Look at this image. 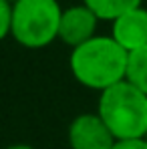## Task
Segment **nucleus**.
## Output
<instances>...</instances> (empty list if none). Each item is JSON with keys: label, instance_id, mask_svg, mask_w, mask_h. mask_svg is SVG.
<instances>
[{"label": "nucleus", "instance_id": "9", "mask_svg": "<svg viewBox=\"0 0 147 149\" xmlns=\"http://www.w3.org/2000/svg\"><path fill=\"white\" fill-rule=\"evenodd\" d=\"M12 30V4L8 0H0V42L10 36Z\"/></svg>", "mask_w": 147, "mask_h": 149}, {"label": "nucleus", "instance_id": "3", "mask_svg": "<svg viewBox=\"0 0 147 149\" xmlns=\"http://www.w3.org/2000/svg\"><path fill=\"white\" fill-rule=\"evenodd\" d=\"M61 16L59 0H18L12 4L10 36L24 49H45L59 40Z\"/></svg>", "mask_w": 147, "mask_h": 149}, {"label": "nucleus", "instance_id": "1", "mask_svg": "<svg viewBox=\"0 0 147 149\" xmlns=\"http://www.w3.org/2000/svg\"><path fill=\"white\" fill-rule=\"evenodd\" d=\"M129 52L111 36L97 34L69 54V69L79 85L91 91H107L127 77Z\"/></svg>", "mask_w": 147, "mask_h": 149}, {"label": "nucleus", "instance_id": "10", "mask_svg": "<svg viewBox=\"0 0 147 149\" xmlns=\"http://www.w3.org/2000/svg\"><path fill=\"white\" fill-rule=\"evenodd\" d=\"M113 149H147L145 139H127V141H117Z\"/></svg>", "mask_w": 147, "mask_h": 149}, {"label": "nucleus", "instance_id": "8", "mask_svg": "<svg viewBox=\"0 0 147 149\" xmlns=\"http://www.w3.org/2000/svg\"><path fill=\"white\" fill-rule=\"evenodd\" d=\"M125 81L131 83L133 87H137L141 93L147 95V47L129 52Z\"/></svg>", "mask_w": 147, "mask_h": 149}, {"label": "nucleus", "instance_id": "2", "mask_svg": "<svg viewBox=\"0 0 147 149\" xmlns=\"http://www.w3.org/2000/svg\"><path fill=\"white\" fill-rule=\"evenodd\" d=\"M97 115L117 141L147 137V95L127 81L99 93Z\"/></svg>", "mask_w": 147, "mask_h": 149}, {"label": "nucleus", "instance_id": "12", "mask_svg": "<svg viewBox=\"0 0 147 149\" xmlns=\"http://www.w3.org/2000/svg\"><path fill=\"white\" fill-rule=\"evenodd\" d=\"M8 2H10V4H14V2H18V0H8Z\"/></svg>", "mask_w": 147, "mask_h": 149}, {"label": "nucleus", "instance_id": "11", "mask_svg": "<svg viewBox=\"0 0 147 149\" xmlns=\"http://www.w3.org/2000/svg\"><path fill=\"white\" fill-rule=\"evenodd\" d=\"M6 149H34V147L28 145V143H12V145H8Z\"/></svg>", "mask_w": 147, "mask_h": 149}, {"label": "nucleus", "instance_id": "4", "mask_svg": "<svg viewBox=\"0 0 147 149\" xmlns=\"http://www.w3.org/2000/svg\"><path fill=\"white\" fill-rule=\"evenodd\" d=\"M67 141L71 149H113L117 143L97 111L77 115L67 129Z\"/></svg>", "mask_w": 147, "mask_h": 149}, {"label": "nucleus", "instance_id": "13", "mask_svg": "<svg viewBox=\"0 0 147 149\" xmlns=\"http://www.w3.org/2000/svg\"><path fill=\"white\" fill-rule=\"evenodd\" d=\"M145 141H147V137H145Z\"/></svg>", "mask_w": 147, "mask_h": 149}, {"label": "nucleus", "instance_id": "5", "mask_svg": "<svg viewBox=\"0 0 147 149\" xmlns=\"http://www.w3.org/2000/svg\"><path fill=\"white\" fill-rule=\"evenodd\" d=\"M97 16L93 14L91 8H87L83 2L73 4L63 8V16H61V26H59V40L71 50L85 45L87 40H91L93 36H97V26H99Z\"/></svg>", "mask_w": 147, "mask_h": 149}, {"label": "nucleus", "instance_id": "6", "mask_svg": "<svg viewBox=\"0 0 147 149\" xmlns=\"http://www.w3.org/2000/svg\"><path fill=\"white\" fill-rule=\"evenodd\" d=\"M111 36L127 52L147 47V8L137 6L111 22Z\"/></svg>", "mask_w": 147, "mask_h": 149}, {"label": "nucleus", "instance_id": "7", "mask_svg": "<svg viewBox=\"0 0 147 149\" xmlns=\"http://www.w3.org/2000/svg\"><path fill=\"white\" fill-rule=\"evenodd\" d=\"M83 4L93 10V14L99 20L113 22L125 12L143 6V0H83Z\"/></svg>", "mask_w": 147, "mask_h": 149}]
</instances>
